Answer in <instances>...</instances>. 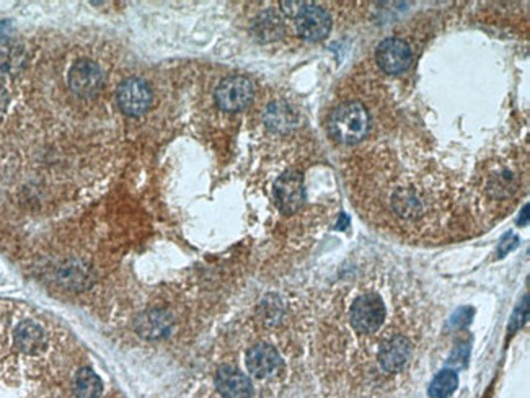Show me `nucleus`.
Listing matches in <instances>:
<instances>
[{
    "label": "nucleus",
    "instance_id": "f257e3e1",
    "mask_svg": "<svg viewBox=\"0 0 530 398\" xmlns=\"http://www.w3.org/2000/svg\"><path fill=\"white\" fill-rule=\"evenodd\" d=\"M369 114L361 103L348 101L330 113L326 128L330 136L339 144H356L362 141L369 131Z\"/></svg>",
    "mask_w": 530,
    "mask_h": 398
},
{
    "label": "nucleus",
    "instance_id": "f03ea898",
    "mask_svg": "<svg viewBox=\"0 0 530 398\" xmlns=\"http://www.w3.org/2000/svg\"><path fill=\"white\" fill-rule=\"evenodd\" d=\"M524 171L519 164L509 160L486 165L481 176L480 189L493 201H508L522 188Z\"/></svg>",
    "mask_w": 530,
    "mask_h": 398
},
{
    "label": "nucleus",
    "instance_id": "7ed1b4c3",
    "mask_svg": "<svg viewBox=\"0 0 530 398\" xmlns=\"http://www.w3.org/2000/svg\"><path fill=\"white\" fill-rule=\"evenodd\" d=\"M281 5H284L282 9L296 21L297 31L302 38L309 41H320L330 33V15L319 5L309 2H284Z\"/></svg>",
    "mask_w": 530,
    "mask_h": 398
},
{
    "label": "nucleus",
    "instance_id": "20e7f679",
    "mask_svg": "<svg viewBox=\"0 0 530 398\" xmlns=\"http://www.w3.org/2000/svg\"><path fill=\"white\" fill-rule=\"evenodd\" d=\"M385 304L379 294L357 296L351 305V325L357 333L377 332L385 320Z\"/></svg>",
    "mask_w": 530,
    "mask_h": 398
},
{
    "label": "nucleus",
    "instance_id": "39448f33",
    "mask_svg": "<svg viewBox=\"0 0 530 398\" xmlns=\"http://www.w3.org/2000/svg\"><path fill=\"white\" fill-rule=\"evenodd\" d=\"M116 100L121 111L129 116H141L152 106L154 95L151 86L144 80L131 77L118 86Z\"/></svg>",
    "mask_w": 530,
    "mask_h": 398
},
{
    "label": "nucleus",
    "instance_id": "423d86ee",
    "mask_svg": "<svg viewBox=\"0 0 530 398\" xmlns=\"http://www.w3.org/2000/svg\"><path fill=\"white\" fill-rule=\"evenodd\" d=\"M253 100V84L246 77L224 79L216 90V101L224 111H240Z\"/></svg>",
    "mask_w": 530,
    "mask_h": 398
},
{
    "label": "nucleus",
    "instance_id": "0eeeda50",
    "mask_svg": "<svg viewBox=\"0 0 530 398\" xmlns=\"http://www.w3.org/2000/svg\"><path fill=\"white\" fill-rule=\"evenodd\" d=\"M105 77L101 67L90 59H79L69 72V85L82 98H90L101 90Z\"/></svg>",
    "mask_w": 530,
    "mask_h": 398
},
{
    "label": "nucleus",
    "instance_id": "6e6552de",
    "mask_svg": "<svg viewBox=\"0 0 530 398\" xmlns=\"http://www.w3.org/2000/svg\"><path fill=\"white\" fill-rule=\"evenodd\" d=\"M274 199L284 214H292L305 201L302 175L297 171H286L274 183Z\"/></svg>",
    "mask_w": 530,
    "mask_h": 398
},
{
    "label": "nucleus",
    "instance_id": "1a4fd4ad",
    "mask_svg": "<svg viewBox=\"0 0 530 398\" xmlns=\"http://www.w3.org/2000/svg\"><path fill=\"white\" fill-rule=\"evenodd\" d=\"M376 57L379 67L384 72L395 76V74L405 72L410 67L413 54L410 46L403 41V39L389 38L379 44Z\"/></svg>",
    "mask_w": 530,
    "mask_h": 398
},
{
    "label": "nucleus",
    "instance_id": "9d476101",
    "mask_svg": "<svg viewBox=\"0 0 530 398\" xmlns=\"http://www.w3.org/2000/svg\"><path fill=\"white\" fill-rule=\"evenodd\" d=\"M216 385L224 398H250L253 394L249 377L230 366L219 369L216 374Z\"/></svg>",
    "mask_w": 530,
    "mask_h": 398
},
{
    "label": "nucleus",
    "instance_id": "9b49d317",
    "mask_svg": "<svg viewBox=\"0 0 530 398\" xmlns=\"http://www.w3.org/2000/svg\"><path fill=\"white\" fill-rule=\"evenodd\" d=\"M411 346L405 337L396 334L394 338H389L379 349V362L385 372H395L405 366L408 357H410Z\"/></svg>",
    "mask_w": 530,
    "mask_h": 398
},
{
    "label": "nucleus",
    "instance_id": "f8f14e48",
    "mask_svg": "<svg viewBox=\"0 0 530 398\" xmlns=\"http://www.w3.org/2000/svg\"><path fill=\"white\" fill-rule=\"evenodd\" d=\"M281 366V357L273 346L256 344L246 353V367L256 377H268Z\"/></svg>",
    "mask_w": 530,
    "mask_h": 398
},
{
    "label": "nucleus",
    "instance_id": "ddd939ff",
    "mask_svg": "<svg viewBox=\"0 0 530 398\" xmlns=\"http://www.w3.org/2000/svg\"><path fill=\"white\" fill-rule=\"evenodd\" d=\"M15 348L23 354H38L46 344V334L36 322L25 320L19 323L14 333Z\"/></svg>",
    "mask_w": 530,
    "mask_h": 398
},
{
    "label": "nucleus",
    "instance_id": "4468645a",
    "mask_svg": "<svg viewBox=\"0 0 530 398\" xmlns=\"http://www.w3.org/2000/svg\"><path fill=\"white\" fill-rule=\"evenodd\" d=\"M137 332H139L144 338L155 339L166 334L170 328V319L166 317L162 310H151L146 312L137 319Z\"/></svg>",
    "mask_w": 530,
    "mask_h": 398
},
{
    "label": "nucleus",
    "instance_id": "2eb2a0df",
    "mask_svg": "<svg viewBox=\"0 0 530 398\" xmlns=\"http://www.w3.org/2000/svg\"><path fill=\"white\" fill-rule=\"evenodd\" d=\"M74 389L77 398H98L101 395V380L91 369L84 367L77 372Z\"/></svg>",
    "mask_w": 530,
    "mask_h": 398
},
{
    "label": "nucleus",
    "instance_id": "dca6fc26",
    "mask_svg": "<svg viewBox=\"0 0 530 398\" xmlns=\"http://www.w3.org/2000/svg\"><path fill=\"white\" fill-rule=\"evenodd\" d=\"M459 385V376L454 371H442L434 377L429 387V395L433 398L451 397Z\"/></svg>",
    "mask_w": 530,
    "mask_h": 398
},
{
    "label": "nucleus",
    "instance_id": "f3484780",
    "mask_svg": "<svg viewBox=\"0 0 530 398\" xmlns=\"http://www.w3.org/2000/svg\"><path fill=\"white\" fill-rule=\"evenodd\" d=\"M261 21V28L258 30V34H264V36L268 38H274L273 33H278L281 30V25H279V19L278 16H274L273 14H266L264 16H261L260 19Z\"/></svg>",
    "mask_w": 530,
    "mask_h": 398
},
{
    "label": "nucleus",
    "instance_id": "a211bd4d",
    "mask_svg": "<svg viewBox=\"0 0 530 398\" xmlns=\"http://www.w3.org/2000/svg\"><path fill=\"white\" fill-rule=\"evenodd\" d=\"M14 66H15V61H14V54H11V51L5 49V48L0 49V76L14 71Z\"/></svg>",
    "mask_w": 530,
    "mask_h": 398
},
{
    "label": "nucleus",
    "instance_id": "6ab92c4d",
    "mask_svg": "<svg viewBox=\"0 0 530 398\" xmlns=\"http://www.w3.org/2000/svg\"><path fill=\"white\" fill-rule=\"evenodd\" d=\"M511 239H512L511 244H508V242H509V235H506V239L503 242H501V245H499V255L501 257H504L506 253H508L509 250H512V248H514L517 245V237H514V235H512Z\"/></svg>",
    "mask_w": 530,
    "mask_h": 398
},
{
    "label": "nucleus",
    "instance_id": "aec40b11",
    "mask_svg": "<svg viewBox=\"0 0 530 398\" xmlns=\"http://www.w3.org/2000/svg\"><path fill=\"white\" fill-rule=\"evenodd\" d=\"M7 101H9V95H7V91H5L4 86L0 85V111H2V109H4L5 106H7Z\"/></svg>",
    "mask_w": 530,
    "mask_h": 398
}]
</instances>
